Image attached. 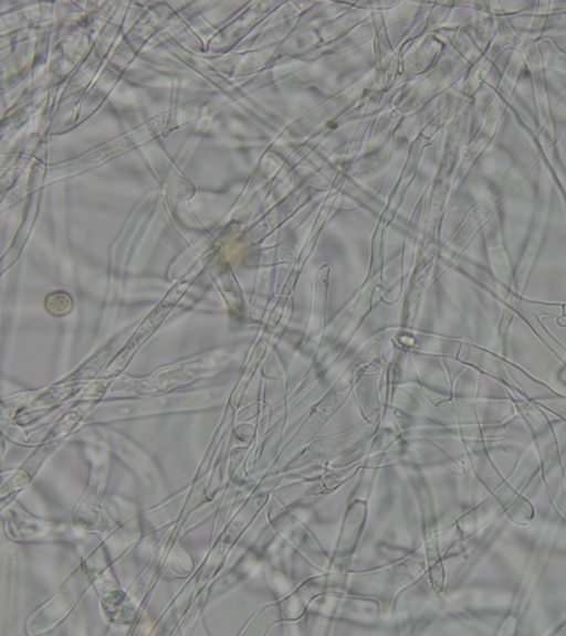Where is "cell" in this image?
<instances>
[{
    "label": "cell",
    "instance_id": "1",
    "mask_svg": "<svg viewBox=\"0 0 566 636\" xmlns=\"http://www.w3.org/2000/svg\"><path fill=\"white\" fill-rule=\"evenodd\" d=\"M3 520L8 536L19 542L61 540L71 532L66 524L35 519L17 505L8 506Z\"/></svg>",
    "mask_w": 566,
    "mask_h": 636
},
{
    "label": "cell",
    "instance_id": "2",
    "mask_svg": "<svg viewBox=\"0 0 566 636\" xmlns=\"http://www.w3.org/2000/svg\"><path fill=\"white\" fill-rule=\"evenodd\" d=\"M93 584L96 586L108 621L126 625L134 619L136 611L134 602L122 592L115 577L107 570L106 563L98 570Z\"/></svg>",
    "mask_w": 566,
    "mask_h": 636
}]
</instances>
